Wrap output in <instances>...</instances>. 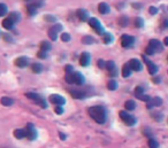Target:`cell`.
I'll use <instances>...</instances> for the list:
<instances>
[{
	"label": "cell",
	"mask_w": 168,
	"mask_h": 148,
	"mask_svg": "<svg viewBox=\"0 0 168 148\" xmlns=\"http://www.w3.org/2000/svg\"><path fill=\"white\" fill-rule=\"evenodd\" d=\"M43 6V1H40V0H38V1H32L31 4H29L27 6V11L28 14L30 16H34L37 14V9H38L39 7H42Z\"/></svg>",
	"instance_id": "5"
},
{
	"label": "cell",
	"mask_w": 168,
	"mask_h": 148,
	"mask_svg": "<svg viewBox=\"0 0 168 148\" xmlns=\"http://www.w3.org/2000/svg\"><path fill=\"white\" fill-rule=\"evenodd\" d=\"M119 25H120V27H122V28H124V27H127V25H128V19H127V17H120V19H119Z\"/></svg>",
	"instance_id": "34"
},
{
	"label": "cell",
	"mask_w": 168,
	"mask_h": 148,
	"mask_svg": "<svg viewBox=\"0 0 168 148\" xmlns=\"http://www.w3.org/2000/svg\"><path fill=\"white\" fill-rule=\"evenodd\" d=\"M90 62H91V56H90V54L86 53V52H84L82 53L80 57V65L82 67H88L90 65Z\"/></svg>",
	"instance_id": "12"
},
{
	"label": "cell",
	"mask_w": 168,
	"mask_h": 148,
	"mask_svg": "<svg viewBox=\"0 0 168 148\" xmlns=\"http://www.w3.org/2000/svg\"><path fill=\"white\" fill-rule=\"evenodd\" d=\"M133 7H135V8H137V9H139V8L142 7L141 5H138V4H133Z\"/></svg>",
	"instance_id": "52"
},
{
	"label": "cell",
	"mask_w": 168,
	"mask_h": 148,
	"mask_svg": "<svg viewBox=\"0 0 168 148\" xmlns=\"http://www.w3.org/2000/svg\"><path fill=\"white\" fill-rule=\"evenodd\" d=\"M50 102L54 103V105H65L66 103V99L63 98V96H61V95L59 94H52L50 95Z\"/></svg>",
	"instance_id": "10"
},
{
	"label": "cell",
	"mask_w": 168,
	"mask_h": 148,
	"mask_svg": "<svg viewBox=\"0 0 168 148\" xmlns=\"http://www.w3.org/2000/svg\"><path fill=\"white\" fill-rule=\"evenodd\" d=\"M149 13L151 14V15H156L158 13V8L157 7H153V6H151V7L149 8Z\"/></svg>",
	"instance_id": "44"
},
{
	"label": "cell",
	"mask_w": 168,
	"mask_h": 148,
	"mask_svg": "<svg viewBox=\"0 0 168 148\" xmlns=\"http://www.w3.org/2000/svg\"><path fill=\"white\" fill-rule=\"evenodd\" d=\"M164 44H165V46H168V37H166V38H165Z\"/></svg>",
	"instance_id": "53"
},
{
	"label": "cell",
	"mask_w": 168,
	"mask_h": 148,
	"mask_svg": "<svg viewBox=\"0 0 168 148\" xmlns=\"http://www.w3.org/2000/svg\"><path fill=\"white\" fill-rule=\"evenodd\" d=\"M120 117H121V119L123 121V123L126 124V125H128V126H133V125H135L136 124V118L133 116V115H130V114H128L127 113L126 110H121L120 111Z\"/></svg>",
	"instance_id": "3"
},
{
	"label": "cell",
	"mask_w": 168,
	"mask_h": 148,
	"mask_svg": "<svg viewBox=\"0 0 168 148\" xmlns=\"http://www.w3.org/2000/svg\"><path fill=\"white\" fill-rule=\"evenodd\" d=\"M4 39L6 42H13V39L11 38V36H8V34H4Z\"/></svg>",
	"instance_id": "47"
},
{
	"label": "cell",
	"mask_w": 168,
	"mask_h": 148,
	"mask_svg": "<svg viewBox=\"0 0 168 148\" xmlns=\"http://www.w3.org/2000/svg\"><path fill=\"white\" fill-rule=\"evenodd\" d=\"M150 102L152 103L153 107H160L161 105H162V100H161L159 96H156V98L151 99V101Z\"/></svg>",
	"instance_id": "30"
},
{
	"label": "cell",
	"mask_w": 168,
	"mask_h": 148,
	"mask_svg": "<svg viewBox=\"0 0 168 148\" xmlns=\"http://www.w3.org/2000/svg\"><path fill=\"white\" fill-rule=\"evenodd\" d=\"M105 68L108 70V72L110 71H113V70H115L116 69V67H115V63L114 61H107V62H105Z\"/></svg>",
	"instance_id": "24"
},
{
	"label": "cell",
	"mask_w": 168,
	"mask_h": 148,
	"mask_svg": "<svg viewBox=\"0 0 168 148\" xmlns=\"http://www.w3.org/2000/svg\"><path fill=\"white\" fill-rule=\"evenodd\" d=\"M15 65L16 67H19V68H26V67L29 65V60L24 56L17 57L15 60Z\"/></svg>",
	"instance_id": "13"
},
{
	"label": "cell",
	"mask_w": 168,
	"mask_h": 148,
	"mask_svg": "<svg viewBox=\"0 0 168 148\" xmlns=\"http://www.w3.org/2000/svg\"><path fill=\"white\" fill-rule=\"evenodd\" d=\"M98 11H99L100 14L106 15V14H108V13L111 11V8H110L108 4H106V2H100V4L98 5Z\"/></svg>",
	"instance_id": "15"
},
{
	"label": "cell",
	"mask_w": 168,
	"mask_h": 148,
	"mask_svg": "<svg viewBox=\"0 0 168 148\" xmlns=\"http://www.w3.org/2000/svg\"><path fill=\"white\" fill-rule=\"evenodd\" d=\"M7 11H8L7 6H6L5 4H0V17L6 15V14H7Z\"/></svg>",
	"instance_id": "33"
},
{
	"label": "cell",
	"mask_w": 168,
	"mask_h": 148,
	"mask_svg": "<svg viewBox=\"0 0 168 148\" xmlns=\"http://www.w3.org/2000/svg\"><path fill=\"white\" fill-rule=\"evenodd\" d=\"M149 46H151V47L156 51V53H157V52H162V51H164L162 43H161L160 40H157V39H151L149 43Z\"/></svg>",
	"instance_id": "9"
},
{
	"label": "cell",
	"mask_w": 168,
	"mask_h": 148,
	"mask_svg": "<svg viewBox=\"0 0 168 148\" xmlns=\"http://www.w3.org/2000/svg\"><path fill=\"white\" fill-rule=\"evenodd\" d=\"M37 56H38L39 59H46V57H47V53H46L45 51H42V49H40L38 53H37Z\"/></svg>",
	"instance_id": "42"
},
{
	"label": "cell",
	"mask_w": 168,
	"mask_h": 148,
	"mask_svg": "<svg viewBox=\"0 0 168 148\" xmlns=\"http://www.w3.org/2000/svg\"><path fill=\"white\" fill-rule=\"evenodd\" d=\"M39 46H40V49H42V51H45V52L50 51L51 47H52V46H51V44L47 42V40H44V42H42Z\"/></svg>",
	"instance_id": "29"
},
{
	"label": "cell",
	"mask_w": 168,
	"mask_h": 148,
	"mask_svg": "<svg viewBox=\"0 0 168 148\" xmlns=\"http://www.w3.org/2000/svg\"><path fill=\"white\" fill-rule=\"evenodd\" d=\"M145 53L147 54V55H154V54H156V51H154L151 46H147L145 48Z\"/></svg>",
	"instance_id": "41"
},
{
	"label": "cell",
	"mask_w": 168,
	"mask_h": 148,
	"mask_svg": "<svg viewBox=\"0 0 168 148\" xmlns=\"http://www.w3.org/2000/svg\"><path fill=\"white\" fill-rule=\"evenodd\" d=\"M26 1H32V0H26Z\"/></svg>",
	"instance_id": "54"
},
{
	"label": "cell",
	"mask_w": 168,
	"mask_h": 148,
	"mask_svg": "<svg viewBox=\"0 0 168 148\" xmlns=\"http://www.w3.org/2000/svg\"><path fill=\"white\" fill-rule=\"evenodd\" d=\"M142 94H144V90H143V87L142 86H137V87L135 88V95L136 96H139V95H142Z\"/></svg>",
	"instance_id": "35"
},
{
	"label": "cell",
	"mask_w": 168,
	"mask_h": 148,
	"mask_svg": "<svg viewBox=\"0 0 168 148\" xmlns=\"http://www.w3.org/2000/svg\"><path fill=\"white\" fill-rule=\"evenodd\" d=\"M110 76H112V77L116 76V69H115V70H113V71H110Z\"/></svg>",
	"instance_id": "51"
},
{
	"label": "cell",
	"mask_w": 168,
	"mask_h": 148,
	"mask_svg": "<svg viewBox=\"0 0 168 148\" xmlns=\"http://www.w3.org/2000/svg\"><path fill=\"white\" fill-rule=\"evenodd\" d=\"M31 70L35 72V74H40L43 71V65L40 63H32L31 65Z\"/></svg>",
	"instance_id": "21"
},
{
	"label": "cell",
	"mask_w": 168,
	"mask_h": 148,
	"mask_svg": "<svg viewBox=\"0 0 168 148\" xmlns=\"http://www.w3.org/2000/svg\"><path fill=\"white\" fill-rule=\"evenodd\" d=\"M14 137L16 139H23V138H26V130L24 129H16L14 131Z\"/></svg>",
	"instance_id": "20"
},
{
	"label": "cell",
	"mask_w": 168,
	"mask_h": 148,
	"mask_svg": "<svg viewBox=\"0 0 168 148\" xmlns=\"http://www.w3.org/2000/svg\"><path fill=\"white\" fill-rule=\"evenodd\" d=\"M129 65L133 71H141L142 69H143L142 62L139 60H137V59H131L129 61Z\"/></svg>",
	"instance_id": "11"
},
{
	"label": "cell",
	"mask_w": 168,
	"mask_h": 148,
	"mask_svg": "<svg viewBox=\"0 0 168 148\" xmlns=\"http://www.w3.org/2000/svg\"><path fill=\"white\" fill-rule=\"evenodd\" d=\"M54 110H55V114H58V115H62L63 113H65V109L62 108L61 105H58V107Z\"/></svg>",
	"instance_id": "40"
},
{
	"label": "cell",
	"mask_w": 168,
	"mask_h": 148,
	"mask_svg": "<svg viewBox=\"0 0 168 148\" xmlns=\"http://www.w3.org/2000/svg\"><path fill=\"white\" fill-rule=\"evenodd\" d=\"M131 72H133V70H131V68H130V65H129V62H128V63H126V65H123L122 76L124 77V78H128V77L131 75Z\"/></svg>",
	"instance_id": "18"
},
{
	"label": "cell",
	"mask_w": 168,
	"mask_h": 148,
	"mask_svg": "<svg viewBox=\"0 0 168 148\" xmlns=\"http://www.w3.org/2000/svg\"><path fill=\"white\" fill-rule=\"evenodd\" d=\"M143 59H144V61L147 63V70H149V74L151 75V76H154V75L158 72V70H159L158 65H156V63H153V62H150L146 56H143Z\"/></svg>",
	"instance_id": "8"
},
{
	"label": "cell",
	"mask_w": 168,
	"mask_h": 148,
	"mask_svg": "<svg viewBox=\"0 0 168 148\" xmlns=\"http://www.w3.org/2000/svg\"><path fill=\"white\" fill-rule=\"evenodd\" d=\"M103 40L105 44H111L112 42H113V36H112L111 34H107V32H105V34H103Z\"/></svg>",
	"instance_id": "28"
},
{
	"label": "cell",
	"mask_w": 168,
	"mask_h": 148,
	"mask_svg": "<svg viewBox=\"0 0 168 148\" xmlns=\"http://www.w3.org/2000/svg\"><path fill=\"white\" fill-rule=\"evenodd\" d=\"M26 137L29 139V140H35L37 138V131L35 129V125L31 124V123H28L27 128H26Z\"/></svg>",
	"instance_id": "6"
},
{
	"label": "cell",
	"mask_w": 168,
	"mask_h": 148,
	"mask_svg": "<svg viewBox=\"0 0 168 148\" xmlns=\"http://www.w3.org/2000/svg\"><path fill=\"white\" fill-rule=\"evenodd\" d=\"M82 43H83V44H86V45H90V44H93V43H95V39H93V37H91V36H85V37L82 38Z\"/></svg>",
	"instance_id": "31"
},
{
	"label": "cell",
	"mask_w": 168,
	"mask_h": 148,
	"mask_svg": "<svg viewBox=\"0 0 168 148\" xmlns=\"http://www.w3.org/2000/svg\"><path fill=\"white\" fill-rule=\"evenodd\" d=\"M77 16H78V19L82 21V22H86L90 17H89V13L86 9H83V8H81V9H77Z\"/></svg>",
	"instance_id": "14"
},
{
	"label": "cell",
	"mask_w": 168,
	"mask_h": 148,
	"mask_svg": "<svg viewBox=\"0 0 168 148\" xmlns=\"http://www.w3.org/2000/svg\"><path fill=\"white\" fill-rule=\"evenodd\" d=\"M59 136H60V138H61V140H66V134L65 133H62V132H59Z\"/></svg>",
	"instance_id": "50"
},
{
	"label": "cell",
	"mask_w": 168,
	"mask_h": 148,
	"mask_svg": "<svg viewBox=\"0 0 168 148\" xmlns=\"http://www.w3.org/2000/svg\"><path fill=\"white\" fill-rule=\"evenodd\" d=\"M98 67H99L100 69L105 68V61L101 60V59H100V60H98Z\"/></svg>",
	"instance_id": "45"
},
{
	"label": "cell",
	"mask_w": 168,
	"mask_h": 148,
	"mask_svg": "<svg viewBox=\"0 0 168 148\" xmlns=\"http://www.w3.org/2000/svg\"><path fill=\"white\" fill-rule=\"evenodd\" d=\"M47 34H49V37L51 38V40L55 42V40L58 39V31L55 30L53 27H52L50 30H49V32H47Z\"/></svg>",
	"instance_id": "22"
},
{
	"label": "cell",
	"mask_w": 168,
	"mask_h": 148,
	"mask_svg": "<svg viewBox=\"0 0 168 148\" xmlns=\"http://www.w3.org/2000/svg\"><path fill=\"white\" fill-rule=\"evenodd\" d=\"M61 40L62 42H65V43L69 42V40H70V34H61Z\"/></svg>",
	"instance_id": "43"
},
{
	"label": "cell",
	"mask_w": 168,
	"mask_h": 148,
	"mask_svg": "<svg viewBox=\"0 0 168 148\" xmlns=\"http://www.w3.org/2000/svg\"><path fill=\"white\" fill-rule=\"evenodd\" d=\"M69 93H70V95H72L74 99H84L86 96L85 92L78 91V90H69Z\"/></svg>",
	"instance_id": "16"
},
{
	"label": "cell",
	"mask_w": 168,
	"mask_h": 148,
	"mask_svg": "<svg viewBox=\"0 0 168 148\" xmlns=\"http://www.w3.org/2000/svg\"><path fill=\"white\" fill-rule=\"evenodd\" d=\"M88 22H89V24H90V27H91L98 34H104V28H103L101 23L99 22V20H98V19H96V17H91V19L88 20Z\"/></svg>",
	"instance_id": "4"
},
{
	"label": "cell",
	"mask_w": 168,
	"mask_h": 148,
	"mask_svg": "<svg viewBox=\"0 0 168 148\" xmlns=\"http://www.w3.org/2000/svg\"><path fill=\"white\" fill-rule=\"evenodd\" d=\"M1 24H2V28H5L6 30H12V29L14 28V24H15V23L13 22L9 17H7V19H5L4 21H2Z\"/></svg>",
	"instance_id": "17"
},
{
	"label": "cell",
	"mask_w": 168,
	"mask_h": 148,
	"mask_svg": "<svg viewBox=\"0 0 168 148\" xmlns=\"http://www.w3.org/2000/svg\"><path fill=\"white\" fill-rule=\"evenodd\" d=\"M65 80L67 84H76V85H83L85 82L84 76L78 71L66 72Z\"/></svg>",
	"instance_id": "2"
},
{
	"label": "cell",
	"mask_w": 168,
	"mask_h": 148,
	"mask_svg": "<svg viewBox=\"0 0 168 148\" xmlns=\"http://www.w3.org/2000/svg\"><path fill=\"white\" fill-rule=\"evenodd\" d=\"M124 108H126V110L131 111V110H134L135 108H136V102L133 101V100H128V101L124 103Z\"/></svg>",
	"instance_id": "23"
},
{
	"label": "cell",
	"mask_w": 168,
	"mask_h": 148,
	"mask_svg": "<svg viewBox=\"0 0 168 148\" xmlns=\"http://www.w3.org/2000/svg\"><path fill=\"white\" fill-rule=\"evenodd\" d=\"M135 27L137 28V29H142V28L144 27V21L142 17H137V19L135 20Z\"/></svg>",
	"instance_id": "32"
},
{
	"label": "cell",
	"mask_w": 168,
	"mask_h": 148,
	"mask_svg": "<svg viewBox=\"0 0 168 148\" xmlns=\"http://www.w3.org/2000/svg\"><path fill=\"white\" fill-rule=\"evenodd\" d=\"M153 82H154L156 84H159L161 82V78L160 77H154V78H153Z\"/></svg>",
	"instance_id": "48"
},
{
	"label": "cell",
	"mask_w": 168,
	"mask_h": 148,
	"mask_svg": "<svg viewBox=\"0 0 168 148\" xmlns=\"http://www.w3.org/2000/svg\"><path fill=\"white\" fill-rule=\"evenodd\" d=\"M107 88H108L110 91H115V90L118 88V82H116V80H110V82L107 83Z\"/></svg>",
	"instance_id": "27"
},
{
	"label": "cell",
	"mask_w": 168,
	"mask_h": 148,
	"mask_svg": "<svg viewBox=\"0 0 168 148\" xmlns=\"http://www.w3.org/2000/svg\"><path fill=\"white\" fill-rule=\"evenodd\" d=\"M44 19H45L46 22H55V21H57V17H55V16H53V15H49V14L44 16Z\"/></svg>",
	"instance_id": "38"
},
{
	"label": "cell",
	"mask_w": 168,
	"mask_h": 148,
	"mask_svg": "<svg viewBox=\"0 0 168 148\" xmlns=\"http://www.w3.org/2000/svg\"><path fill=\"white\" fill-rule=\"evenodd\" d=\"M8 17H9V19H11L14 23H16V22H19L20 21L21 15H20L19 13H16V11H13V13H11V14L8 15Z\"/></svg>",
	"instance_id": "25"
},
{
	"label": "cell",
	"mask_w": 168,
	"mask_h": 148,
	"mask_svg": "<svg viewBox=\"0 0 168 148\" xmlns=\"http://www.w3.org/2000/svg\"><path fill=\"white\" fill-rule=\"evenodd\" d=\"M26 96H27L28 99H31V100H34L35 102L38 100L39 98H40V95L37 94V93H35V92H28V93H26Z\"/></svg>",
	"instance_id": "26"
},
{
	"label": "cell",
	"mask_w": 168,
	"mask_h": 148,
	"mask_svg": "<svg viewBox=\"0 0 168 148\" xmlns=\"http://www.w3.org/2000/svg\"><path fill=\"white\" fill-rule=\"evenodd\" d=\"M162 27H164V29H167V28H168V20L167 19L164 21V23H162Z\"/></svg>",
	"instance_id": "49"
},
{
	"label": "cell",
	"mask_w": 168,
	"mask_h": 148,
	"mask_svg": "<svg viewBox=\"0 0 168 148\" xmlns=\"http://www.w3.org/2000/svg\"><path fill=\"white\" fill-rule=\"evenodd\" d=\"M0 103L5 107H9L14 103V100L12 98H8V96H2V98L0 99Z\"/></svg>",
	"instance_id": "19"
},
{
	"label": "cell",
	"mask_w": 168,
	"mask_h": 148,
	"mask_svg": "<svg viewBox=\"0 0 168 148\" xmlns=\"http://www.w3.org/2000/svg\"><path fill=\"white\" fill-rule=\"evenodd\" d=\"M138 99L139 100H142V101H144V102H149V101H151V96L150 95H145V94H142L138 96Z\"/></svg>",
	"instance_id": "37"
},
{
	"label": "cell",
	"mask_w": 168,
	"mask_h": 148,
	"mask_svg": "<svg viewBox=\"0 0 168 148\" xmlns=\"http://www.w3.org/2000/svg\"><path fill=\"white\" fill-rule=\"evenodd\" d=\"M89 116L98 124H105L107 121V114L105 108L101 106H93L88 109Z\"/></svg>",
	"instance_id": "1"
},
{
	"label": "cell",
	"mask_w": 168,
	"mask_h": 148,
	"mask_svg": "<svg viewBox=\"0 0 168 148\" xmlns=\"http://www.w3.org/2000/svg\"><path fill=\"white\" fill-rule=\"evenodd\" d=\"M135 44V38L133 36H129V34H123L121 37V45L124 48H130L133 47Z\"/></svg>",
	"instance_id": "7"
},
{
	"label": "cell",
	"mask_w": 168,
	"mask_h": 148,
	"mask_svg": "<svg viewBox=\"0 0 168 148\" xmlns=\"http://www.w3.org/2000/svg\"><path fill=\"white\" fill-rule=\"evenodd\" d=\"M65 71L66 72H72V71H74V69H73V67L70 65H66L65 67Z\"/></svg>",
	"instance_id": "46"
},
{
	"label": "cell",
	"mask_w": 168,
	"mask_h": 148,
	"mask_svg": "<svg viewBox=\"0 0 168 148\" xmlns=\"http://www.w3.org/2000/svg\"><path fill=\"white\" fill-rule=\"evenodd\" d=\"M149 146L152 148H158L159 147V144H158V141H156L154 139H150L149 140Z\"/></svg>",
	"instance_id": "39"
},
{
	"label": "cell",
	"mask_w": 168,
	"mask_h": 148,
	"mask_svg": "<svg viewBox=\"0 0 168 148\" xmlns=\"http://www.w3.org/2000/svg\"><path fill=\"white\" fill-rule=\"evenodd\" d=\"M36 103H38V105L42 107V108H46V107H47V103H46V101L42 98V96H40V98H39L38 100L36 101Z\"/></svg>",
	"instance_id": "36"
}]
</instances>
